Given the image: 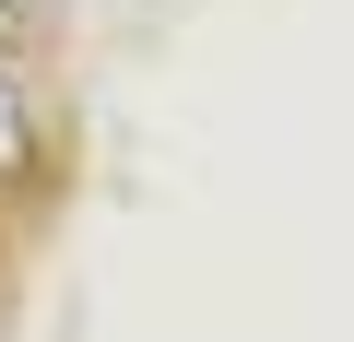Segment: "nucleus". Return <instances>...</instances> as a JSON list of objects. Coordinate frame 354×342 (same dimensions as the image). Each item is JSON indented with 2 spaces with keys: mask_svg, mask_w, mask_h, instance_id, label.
Instances as JSON below:
<instances>
[{
  "mask_svg": "<svg viewBox=\"0 0 354 342\" xmlns=\"http://www.w3.org/2000/svg\"><path fill=\"white\" fill-rule=\"evenodd\" d=\"M24 130H36V118H24V83H12V71H0V178H12V165H24V153H36V142H24Z\"/></svg>",
  "mask_w": 354,
  "mask_h": 342,
  "instance_id": "f257e3e1",
  "label": "nucleus"
},
{
  "mask_svg": "<svg viewBox=\"0 0 354 342\" xmlns=\"http://www.w3.org/2000/svg\"><path fill=\"white\" fill-rule=\"evenodd\" d=\"M0 12H12V0H0Z\"/></svg>",
  "mask_w": 354,
  "mask_h": 342,
  "instance_id": "f03ea898",
  "label": "nucleus"
}]
</instances>
